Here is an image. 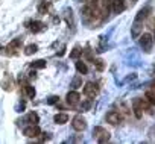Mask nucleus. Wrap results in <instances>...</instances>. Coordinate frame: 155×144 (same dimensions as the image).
Wrapping results in <instances>:
<instances>
[{
    "instance_id": "obj_18",
    "label": "nucleus",
    "mask_w": 155,
    "mask_h": 144,
    "mask_svg": "<svg viewBox=\"0 0 155 144\" xmlns=\"http://www.w3.org/2000/svg\"><path fill=\"white\" fill-rule=\"evenodd\" d=\"M76 70L79 71L81 75H87V73H88V68H87L85 62H82V61H78V62H76Z\"/></svg>"
},
{
    "instance_id": "obj_16",
    "label": "nucleus",
    "mask_w": 155,
    "mask_h": 144,
    "mask_svg": "<svg viewBox=\"0 0 155 144\" xmlns=\"http://www.w3.org/2000/svg\"><path fill=\"white\" fill-rule=\"evenodd\" d=\"M46 65H47V62H46L44 59H38V61L31 62V68H34V70H41V68H46Z\"/></svg>"
},
{
    "instance_id": "obj_25",
    "label": "nucleus",
    "mask_w": 155,
    "mask_h": 144,
    "mask_svg": "<svg viewBox=\"0 0 155 144\" xmlns=\"http://www.w3.org/2000/svg\"><path fill=\"white\" fill-rule=\"evenodd\" d=\"M144 99H146V100H147L152 106H155V93H153V91H147Z\"/></svg>"
},
{
    "instance_id": "obj_12",
    "label": "nucleus",
    "mask_w": 155,
    "mask_h": 144,
    "mask_svg": "<svg viewBox=\"0 0 155 144\" xmlns=\"http://www.w3.org/2000/svg\"><path fill=\"white\" fill-rule=\"evenodd\" d=\"M20 46H21V38H15V40H12V41L8 44V47H6L8 55H9V53H11V55H14V53H15V50H17Z\"/></svg>"
},
{
    "instance_id": "obj_22",
    "label": "nucleus",
    "mask_w": 155,
    "mask_h": 144,
    "mask_svg": "<svg viewBox=\"0 0 155 144\" xmlns=\"http://www.w3.org/2000/svg\"><path fill=\"white\" fill-rule=\"evenodd\" d=\"M28 121H29L31 124H38V121H40L38 114H37V112H29V115H28Z\"/></svg>"
},
{
    "instance_id": "obj_1",
    "label": "nucleus",
    "mask_w": 155,
    "mask_h": 144,
    "mask_svg": "<svg viewBox=\"0 0 155 144\" xmlns=\"http://www.w3.org/2000/svg\"><path fill=\"white\" fill-rule=\"evenodd\" d=\"M110 136H111V133L107 129L101 127V126H96L93 129V138L97 142H107V141H110Z\"/></svg>"
},
{
    "instance_id": "obj_31",
    "label": "nucleus",
    "mask_w": 155,
    "mask_h": 144,
    "mask_svg": "<svg viewBox=\"0 0 155 144\" xmlns=\"http://www.w3.org/2000/svg\"><path fill=\"white\" fill-rule=\"evenodd\" d=\"M0 50H2V46H0Z\"/></svg>"
},
{
    "instance_id": "obj_26",
    "label": "nucleus",
    "mask_w": 155,
    "mask_h": 144,
    "mask_svg": "<svg viewBox=\"0 0 155 144\" xmlns=\"http://www.w3.org/2000/svg\"><path fill=\"white\" fill-rule=\"evenodd\" d=\"M93 64L96 65V68H97L99 71H102V70H104V67H105V65H104V61H102V59H96V61L93 59Z\"/></svg>"
},
{
    "instance_id": "obj_10",
    "label": "nucleus",
    "mask_w": 155,
    "mask_h": 144,
    "mask_svg": "<svg viewBox=\"0 0 155 144\" xmlns=\"http://www.w3.org/2000/svg\"><path fill=\"white\" fill-rule=\"evenodd\" d=\"M111 9L114 11V14H122L126 9L125 0H111Z\"/></svg>"
},
{
    "instance_id": "obj_21",
    "label": "nucleus",
    "mask_w": 155,
    "mask_h": 144,
    "mask_svg": "<svg viewBox=\"0 0 155 144\" xmlns=\"http://www.w3.org/2000/svg\"><path fill=\"white\" fill-rule=\"evenodd\" d=\"M25 91H26V94H28L29 99H34V97H35V88H34L32 85L26 84V85H25Z\"/></svg>"
},
{
    "instance_id": "obj_29",
    "label": "nucleus",
    "mask_w": 155,
    "mask_h": 144,
    "mask_svg": "<svg viewBox=\"0 0 155 144\" xmlns=\"http://www.w3.org/2000/svg\"><path fill=\"white\" fill-rule=\"evenodd\" d=\"M135 2H137V0H131V3H132V5H134V3H135Z\"/></svg>"
},
{
    "instance_id": "obj_20",
    "label": "nucleus",
    "mask_w": 155,
    "mask_h": 144,
    "mask_svg": "<svg viewBox=\"0 0 155 144\" xmlns=\"http://www.w3.org/2000/svg\"><path fill=\"white\" fill-rule=\"evenodd\" d=\"M49 9H50V2H47V0H44V2L38 6V12L40 14H46Z\"/></svg>"
},
{
    "instance_id": "obj_11",
    "label": "nucleus",
    "mask_w": 155,
    "mask_h": 144,
    "mask_svg": "<svg viewBox=\"0 0 155 144\" xmlns=\"http://www.w3.org/2000/svg\"><path fill=\"white\" fill-rule=\"evenodd\" d=\"M132 111H134V114H135V117H137V118H141V117H143V109H141L140 97L132 99Z\"/></svg>"
},
{
    "instance_id": "obj_5",
    "label": "nucleus",
    "mask_w": 155,
    "mask_h": 144,
    "mask_svg": "<svg viewBox=\"0 0 155 144\" xmlns=\"http://www.w3.org/2000/svg\"><path fill=\"white\" fill-rule=\"evenodd\" d=\"M152 44H153V38H152L150 34H141L140 35V46L144 52H150Z\"/></svg>"
},
{
    "instance_id": "obj_3",
    "label": "nucleus",
    "mask_w": 155,
    "mask_h": 144,
    "mask_svg": "<svg viewBox=\"0 0 155 144\" xmlns=\"http://www.w3.org/2000/svg\"><path fill=\"white\" fill-rule=\"evenodd\" d=\"M71 127L76 130V132H84L87 129V120L82 117V115H76L73 120H71Z\"/></svg>"
},
{
    "instance_id": "obj_9",
    "label": "nucleus",
    "mask_w": 155,
    "mask_h": 144,
    "mask_svg": "<svg viewBox=\"0 0 155 144\" xmlns=\"http://www.w3.org/2000/svg\"><path fill=\"white\" fill-rule=\"evenodd\" d=\"M99 8H101L104 20H107L110 17V12H111V0H101V2H99Z\"/></svg>"
},
{
    "instance_id": "obj_4",
    "label": "nucleus",
    "mask_w": 155,
    "mask_h": 144,
    "mask_svg": "<svg viewBox=\"0 0 155 144\" xmlns=\"http://www.w3.org/2000/svg\"><path fill=\"white\" fill-rule=\"evenodd\" d=\"M105 120H107L110 124L117 126V124H120V123L123 121V115H122L119 111H110V112H107Z\"/></svg>"
},
{
    "instance_id": "obj_30",
    "label": "nucleus",
    "mask_w": 155,
    "mask_h": 144,
    "mask_svg": "<svg viewBox=\"0 0 155 144\" xmlns=\"http://www.w3.org/2000/svg\"><path fill=\"white\" fill-rule=\"evenodd\" d=\"M152 38H153V40H155V30H153V35H152Z\"/></svg>"
},
{
    "instance_id": "obj_6",
    "label": "nucleus",
    "mask_w": 155,
    "mask_h": 144,
    "mask_svg": "<svg viewBox=\"0 0 155 144\" xmlns=\"http://www.w3.org/2000/svg\"><path fill=\"white\" fill-rule=\"evenodd\" d=\"M23 133H25V136H28V138H37V136L41 135V129H40L38 124H31V126H28V127L23 130Z\"/></svg>"
},
{
    "instance_id": "obj_13",
    "label": "nucleus",
    "mask_w": 155,
    "mask_h": 144,
    "mask_svg": "<svg viewBox=\"0 0 155 144\" xmlns=\"http://www.w3.org/2000/svg\"><path fill=\"white\" fill-rule=\"evenodd\" d=\"M0 85H2V88L5 91H12V88H14V79L11 76H5Z\"/></svg>"
},
{
    "instance_id": "obj_8",
    "label": "nucleus",
    "mask_w": 155,
    "mask_h": 144,
    "mask_svg": "<svg viewBox=\"0 0 155 144\" xmlns=\"http://www.w3.org/2000/svg\"><path fill=\"white\" fill-rule=\"evenodd\" d=\"M150 12H152V8H150V6H144V8H141V9L137 12L134 23H143V21L149 17V14H150Z\"/></svg>"
},
{
    "instance_id": "obj_7",
    "label": "nucleus",
    "mask_w": 155,
    "mask_h": 144,
    "mask_svg": "<svg viewBox=\"0 0 155 144\" xmlns=\"http://www.w3.org/2000/svg\"><path fill=\"white\" fill-rule=\"evenodd\" d=\"M65 100H67V103H68L70 106L74 108V106L79 105V102H81V96H79V93H78V91H70V93H67Z\"/></svg>"
},
{
    "instance_id": "obj_19",
    "label": "nucleus",
    "mask_w": 155,
    "mask_h": 144,
    "mask_svg": "<svg viewBox=\"0 0 155 144\" xmlns=\"http://www.w3.org/2000/svg\"><path fill=\"white\" fill-rule=\"evenodd\" d=\"M37 50H38V46H37V44H29V46H26V49H25V55L31 56V55L37 53Z\"/></svg>"
},
{
    "instance_id": "obj_27",
    "label": "nucleus",
    "mask_w": 155,
    "mask_h": 144,
    "mask_svg": "<svg viewBox=\"0 0 155 144\" xmlns=\"http://www.w3.org/2000/svg\"><path fill=\"white\" fill-rule=\"evenodd\" d=\"M58 99H59V97H56V96H52V97H49V100H47V103H50V105H53V103H56V102H58Z\"/></svg>"
},
{
    "instance_id": "obj_28",
    "label": "nucleus",
    "mask_w": 155,
    "mask_h": 144,
    "mask_svg": "<svg viewBox=\"0 0 155 144\" xmlns=\"http://www.w3.org/2000/svg\"><path fill=\"white\" fill-rule=\"evenodd\" d=\"M149 26H150V27H152V29L155 30V18H153V20H150V23H149Z\"/></svg>"
},
{
    "instance_id": "obj_14",
    "label": "nucleus",
    "mask_w": 155,
    "mask_h": 144,
    "mask_svg": "<svg viewBox=\"0 0 155 144\" xmlns=\"http://www.w3.org/2000/svg\"><path fill=\"white\" fill-rule=\"evenodd\" d=\"M141 30H143V23H134L132 24V30H131L132 38H138L140 34H141Z\"/></svg>"
},
{
    "instance_id": "obj_17",
    "label": "nucleus",
    "mask_w": 155,
    "mask_h": 144,
    "mask_svg": "<svg viewBox=\"0 0 155 144\" xmlns=\"http://www.w3.org/2000/svg\"><path fill=\"white\" fill-rule=\"evenodd\" d=\"M53 120H55L56 124H64V123L68 121V115H67V114H56V115L53 117Z\"/></svg>"
},
{
    "instance_id": "obj_23",
    "label": "nucleus",
    "mask_w": 155,
    "mask_h": 144,
    "mask_svg": "<svg viewBox=\"0 0 155 144\" xmlns=\"http://www.w3.org/2000/svg\"><path fill=\"white\" fill-rule=\"evenodd\" d=\"M73 90H78V88H79V87H82V78H79V76H78V78H74L73 81H71V85H70Z\"/></svg>"
},
{
    "instance_id": "obj_2",
    "label": "nucleus",
    "mask_w": 155,
    "mask_h": 144,
    "mask_svg": "<svg viewBox=\"0 0 155 144\" xmlns=\"http://www.w3.org/2000/svg\"><path fill=\"white\" fill-rule=\"evenodd\" d=\"M84 94L88 97V99H94L97 97L99 94V85L96 82H87L84 85Z\"/></svg>"
},
{
    "instance_id": "obj_24",
    "label": "nucleus",
    "mask_w": 155,
    "mask_h": 144,
    "mask_svg": "<svg viewBox=\"0 0 155 144\" xmlns=\"http://www.w3.org/2000/svg\"><path fill=\"white\" fill-rule=\"evenodd\" d=\"M81 55H82V50H81V47H78V46L70 52V58H73V59H78Z\"/></svg>"
},
{
    "instance_id": "obj_15",
    "label": "nucleus",
    "mask_w": 155,
    "mask_h": 144,
    "mask_svg": "<svg viewBox=\"0 0 155 144\" xmlns=\"http://www.w3.org/2000/svg\"><path fill=\"white\" fill-rule=\"evenodd\" d=\"M29 29H31V32H34V34L41 32V30L44 29V23H41V21H32L31 26H29Z\"/></svg>"
}]
</instances>
